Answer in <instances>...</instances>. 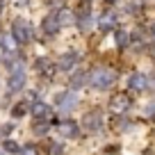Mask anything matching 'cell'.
I'll return each mask as SVG.
<instances>
[{"label":"cell","mask_w":155,"mask_h":155,"mask_svg":"<svg viewBox=\"0 0 155 155\" xmlns=\"http://www.w3.org/2000/svg\"><path fill=\"white\" fill-rule=\"evenodd\" d=\"M148 114H155V103H153V105L148 107Z\"/></svg>","instance_id":"obj_25"},{"label":"cell","mask_w":155,"mask_h":155,"mask_svg":"<svg viewBox=\"0 0 155 155\" xmlns=\"http://www.w3.org/2000/svg\"><path fill=\"white\" fill-rule=\"evenodd\" d=\"M98 28H101V32H112V30H116V16L112 14V12H103V16L98 18Z\"/></svg>","instance_id":"obj_8"},{"label":"cell","mask_w":155,"mask_h":155,"mask_svg":"<svg viewBox=\"0 0 155 155\" xmlns=\"http://www.w3.org/2000/svg\"><path fill=\"white\" fill-rule=\"evenodd\" d=\"M110 107H112V112H116V114H126V112L130 110V101H128V96L119 94V96H114L110 101Z\"/></svg>","instance_id":"obj_6"},{"label":"cell","mask_w":155,"mask_h":155,"mask_svg":"<svg viewBox=\"0 0 155 155\" xmlns=\"http://www.w3.org/2000/svg\"><path fill=\"white\" fill-rule=\"evenodd\" d=\"M25 112H30V103H28V101H25V103H18V105L12 110V116H16V119H18V116H23Z\"/></svg>","instance_id":"obj_19"},{"label":"cell","mask_w":155,"mask_h":155,"mask_svg":"<svg viewBox=\"0 0 155 155\" xmlns=\"http://www.w3.org/2000/svg\"><path fill=\"white\" fill-rule=\"evenodd\" d=\"M30 114H32L34 119H39V121H48L53 112H50L48 103H44V101H34V103H30Z\"/></svg>","instance_id":"obj_4"},{"label":"cell","mask_w":155,"mask_h":155,"mask_svg":"<svg viewBox=\"0 0 155 155\" xmlns=\"http://www.w3.org/2000/svg\"><path fill=\"white\" fill-rule=\"evenodd\" d=\"M105 2H110V5H112V2H116V0H105Z\"/></svg>","instance_id":"obj_27"},{"label":"cell","mask_w":155,"mask_h":155,"mask_svg":"<svg viewBox=\"0 0 155 155\" xmlns=\"http://www.w3.org/2000/svg\"><path fill=\"white\" fill-rule=\"evenodd\" d=\"M62 153H64L62 144H50V155H62Z\"/></svg>","instance_id":"obj_23"},{"label":"cell","mask_w":155,"mask_h":155,"mask_svg":"<svg viewBox=\"0 0 155 155\" xmlns=\"http://www.w3.org/2000/svg\"><path fill=\"white\" fill-rule=\"evenodd\" d=\"M84 80H87V75H84V71H75L71 75V91H75V89H80L84 84Z\"/></svg>","instance_id":"obj_16"},{"label":"cell","mask_w":155,"mask_h":155,"mask_svg":"<svg viewBox=\"0 0 155 155\" xmlns=\"http://www.w3.org/2000/svg\"><path fill=\"white\" fill-rule=\"evenodd\" d=\"M57 30H59V21H57V16H55V12H53V14H48L44 18V32L46 34H55Z\"/></svg>","instance_id":"obj_12"},{"label":"cell","mask_w":155,"mask_h":155,"mask_svg":"<svg viewBox=\"0 0 155 155\" xmlns=\"http://www.w3.org/2000/svg\"><path fill=\"white\" fill-rule=\"evenodd\" d=\"M21 155H39L37 146H25V148H21Z\"/></svg>","instance_id":"obj_22"},{"label":"cell","mask_w":155,"mask_h":155,"mask_svg":"<svg viewBox=\"0 0 155 155\" xmlns=\"http://www.w3.org/2000/svg\"><path fill=\"white\" fill-rule=\"evenodd\" d=\"M0 46H2V50H5V53H14L16 46H18V41H16L12 34H2V41H0Z\"/></svg>","instance_id":"obj_15"},{"label":"cell","mask_w":155,"mask_h":155,"mask_svg":"<svg viewBox=\"0 0 155 155\" xmlns=\"http://www.w3.org/2000/svg\"><path fill=\"white\" fill-rule=\"evenodd\" d=\"M55 16H57V21H59V28H64V25H71L73 21H75V16H73L71 9H59V12H55Z\"/></svg>","instance_id":"obj_13"},{"label":"cell","mask_w":155,"mask_h":155,"mask_svg":"<svg viewBox=\"0 0 155 155\" xmlns=\"http://www.w3.org/2000/svg\"><path fill=\"white\" fill-rule=\"evenodd\" d=\"M2 55H5V50H2V46H0V57H2Z\"/></svg>","instance_id":"obj_26"},{"label":"cell","mask_w":155,"mask_h":155,"mask_svg":"<svg viewBox=\"0 0 155 155\" xmlns=\"http://www.w3.org/2000/svg\"><path fill=\"white\" fill-rule=\"evenodd\" d=\"M55 103H57V107H59V112H73L75 110V105H78V94L75 91H59L57 96H55Z\"/></svg>","instance_id":"obj_3"},{"label":"cell","mask_w":155,"mask_h":155,"mask_svg":"<svg viewBox=\"0 0 155 155\" xmlns=\"http://www.w3.org/2000/svg\"><path fill=\"white\" fill-rule=\"evenodd\" d=\"M9 91H21L25 87V71H16V73H9V82H7Z\"/></svg>","instance_id":"obj_9"},{"label":"cell","mask_w":155,"mask_h":155,"mask_svg":"<svg viewBox=\"0 0 155 155\" xmlns=\"http://www.w3.org/2000/svg\"><path fill=\"white\" fill-rule=\"evenodd\" d=\"M5 150L7 153H21V146L14 139H5Z\"/></svg>","instance_id":"obj_20"},{"label":"cell","mask_w":155,"mask_h":155,"mask_svg":"<svg viewBox=\"0 0 155 155\" xmlns=\"http://www.w3.org/2000/svg\"><path fill=\"white\" fill-rule=\"evenodd\" d=\"M46 130H48V121H44L41 126H37V128H34V132H37V135H44Z\"/></svg>","instance_id":"obj_24"},{"label":"cell","mask_w":155,"mask_h":155,"mask_svg":"<svg viewBox=\"0 0 155 155\" xmlns=\"http://www.w3.org/2000/svg\"><path fill=\"white\" fill-rule=\"evenodd\" d=\"M128 44H130V34L126 30H116V46L119 48H128Z\"/></svg>","instance_id":"obj_18"},{"label":"cell","mask_w":155,"mask_h":155,"mask_svg":"<svg viewBox=\"0 0 155 155\" xmlns=\"http://www.w3.org/2000/svg\"><path fill=\"white\" fill-rule=\"evenodd\" d=\"M32 34H34V28H32V23H28L25 18H16L14 23H12V37H14L18 44L30 41Z\"/></svg>","instance_id":"obj_2"},{"label":"cell","mask_w":155,"mask_h":155,"mask_svg":"<svg viewBox=\"0 0 155 155\" xmlns=\"http://www.w3.org/2000/svg\"><path fill=\"white\" fill-rule=\"evenodd\" d=\"M0 137H2V135H0Z\"/></svg>","instance_id":"obj_29"},{"label":"cell","mask_w":155,"mask_h":155,"mask_svg":"<svg viewBox=\"0 0 155 155\" xmlns=\"http://www.w3.org/2000/svg\"><path fill=\"white\" fill-rule=\"evenodd\" d=\"M128 84H130V89H135V91H146V89H148V78H146L144 73H132V75L128 78Z\"/></svg>","instance_id":"obj_7"},{"label":"cell","mask_w":155,"mask_h":155,"mask_svg":"<svg viewBox=\"0 0 155 155\" xmlns=\"http://www.w3.org/2000/svg\"><path fill=\"white\" fill-rule=\"evenodd\" d=\"M114 128H116V130H126V128H130V123H128V119H123V116H116V119H114Z\"/></svg>","instance_id":"obj_21"},{"label":"cell","mask_w":155,"mask_h":155,"mask_svg":"<svg viewBox=\"0 0 155 155\" xmlns=\"http://www.w3.org/2000/svg\"><path fill=\"white\" fill-rule=\"evenodd\" d=\"M59 132H62L66 139H73V137H78L80 128H78L75 121H62V123H59Z\"/></svg>","instance_id":"obj_11"},{"label":"cell","mask_w":155,"mask_h":155,"mask_svg":"<svg viewBox=\"0 0 155 155\" xmlns=\"http://www.w3.org/2000/svg\"><path fill=\"white\" fill-rule=\"evenodd\" d=\"M87 80L96 91H107V89L114 84V73H112L110 68H105V66H98L87 75Z\"/></svg>","instance_id":"obj_1"},{"label":"cell","mask_w":155,"mask_h":155,"mask_svg":"<svg viewBox=\"0 0 155 155\" xmlns=\"http://www.w3.org/2000/svg\"><path fill=\"white\" fill-rule=\"evenodd\" d=\"M153 34H155V28H153Z\"/></svg>","instance_id":"obj_28"},{"label":"cell","mask_w":155,"mask_h":155,"mask_svg":"<svg viewBox=\"0 0 155 155\" xmlns=\"http://www.w3.org/2000/svg\"><path fill=\"white\" fill-rule=\"evenodd\" d=\"M78 28H80V32H89V30L94 28V18H91L89 12H84V14L78 18Z\"/></svg>","instance_id":"obj_14"},{"label":"cell","mask_w":155,"mask_h":155,"mask_svg":"<svg viewBox=\"0 0 155 155\" xmlns=\"http://www.w3.org/2000/svg\"><path fill=\"white\" fill-rule=\"evenodd\" d=\"M101 128H103V114L98 110L87 112V114H84V130L96 132V130H101Z\"/></svg>","instance_id":"obj_5"},{"label":"cell","mask_w":155,"mask_h":155,"mask_svg":"<svg viewBox=\"0 0 155 155\" xmlns=\"http://www.w3.org/2000/svg\"><path fill=\"white\" fill-rule=\"evenodd\" d=\"M37 68H39V73H44V75H48V78L55 73V66L48 59H37Z\"/></svg>","instance_id":"obj_17"},{"label":"cell","mask_w":155,"mask_h":155,"mask_svg":"<svg viewBox=\"0 0 155 155\" xmlns=\"http://www.w3.org/2000/svg\"><path fill=\"white\" fill-rule=\"evenodd\" d=\"M75 64H78V53H66V55H62V57H59L57 68H59V71H73V68H75Z\"/></svg>","instance_id":"obj_10"},{"label":"cell","mask_w":155,"mask_h":155,"mask_svg":"<svg viewBox=\"0 0 155 155\" xmlns=\"http://www.w3.org/2000/svg\"><path fill=\"white\" fill-rule=\"evenodd\" d=\"M0 155H2V153H0Z\"/></svg>","instance_id":"obj_30"}]
</instances>
